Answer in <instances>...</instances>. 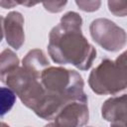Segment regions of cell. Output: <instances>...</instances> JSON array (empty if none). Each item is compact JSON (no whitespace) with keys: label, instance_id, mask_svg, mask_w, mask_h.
Returning <instances> with one entry per match:
<instances>
[{"label":"cell","instance_id":"cell-1","mask_svg":"<svg viewBox=\"0 0 127 127\" xmlns=\"http://www.w3.org/2000/svg\"><path fill=\"white\" fill-rule=\"evenodd\" d=\"M81 27L80 15L69 11L51 30L48 53L54 63L71 64L80 70H87L92 66L96 50L83 36Z\"/></svg>","mask_w":127,"mask_h":127},{"label":"cell","instance_id":"cell-2","mask_svg":"<svg viewBox=\"0 0 127 127\" xmlns=\"http://www.w3.org/2000/svg\"><path fill=\"white\" fill-rule=\"evenodd\" d=\"M88 85L98 95L127 92V51L114 61L103 59L89 73Z\"/></svg>","mask_w":127,"mask_h":127},{"label":"cell","instance_id":"cell-3","mask_svg":"<svg viewBox=\"0 0 127 127\" xmlns=\"http://www.w3.org/2000/svg\"><path fill=\"white\" fill-rule=\"evenodd\" d=\"M89 32L93 41L107 52H118L127 44L124 29L106 18L93 20L89 25Z\"/></svg>","mask_w":127,"mask_h":127},{"label":"cell","instance_id":"cell-4","mask_svg":"<svg viewBox=\"0 0 127 127\" xmlns=\"http://www.w3.org/2000/svg\"><path fill=\"white\" fill-rule=\"evenodd\" d=\"M89 110L87 95L70 101L56 116L55 122L60 127H83L88 122Z\"/></svg>","mask_w":127,"mask_h":127},{"label":"cell","instance_id":"cell-5","mask_svg":"<svg viewBox=\"0 0 127 127\" xmlns=\"http://www.w3.org/2000/svg\"><path fill=\"white\" fill-rule=\"evenodd\" d=\"M3 37L7 44L15 50H19L25 42L24 17L20 12L12 11L5 17H1Z\"/></svg>","mask_w":127,"mask_h":127},{"label":"cell","instance_id":"cell-6","mask_svg":"<svg viewBox=\"0 0 127 127\" xmlns=\"http://www.w3.org/2000/svg\"><path fill=\"white\" fill-rule=\"evenodd\" d=\"M101 115L110 123V127H126L127 93L106 99L101 106Z\"/></svg>","mask_w":127,"mask_h":127},{"label":"cell","instance_id":"cell-7","mask_svg":"<svg viewBox=\"0 0 127 127\" xmlns=\"http://www.w3.org/2000/svg\"><path fill=\"white\" fill-rule=\"evenodd\" d=\"M50 65L51 64L45 53L40 49L31 50L22 60V66L36 72H42Z\"/></svg>","mask_w":127,"mask_h":127},{"label":"cell","instance_id":"cell-8","mask_svg":"<svg viewBox=\"0 0 127 127\" xmlns=\"http://www.w3.org/2000/svg\"><path fill=\"white\" fill-rule=\"evenodd\" d=\"M20 65L19 58L17 55L9 50L6 49L1 53V60H0V74L6 73Z\"/></svg>","mask_w":127,"mask_h":127},{"label":"cell","instance_id":"cell-9","mask_svg":"<svg viewBox=\"0 0 127 127\" xmlns=\"http://www.w3.org/2000/svg\"><path fill=\"white\" fill-rule=\"evenodd\" d=\"M16 100L15 92L9 87L1 88V116L3 117L13 107Z\"/></svg>","mask_w":127,"mask_h":127},{"label":"cell","instance_id":"cell-10","mask_svg":"<svg viewBox=\"0 0 127 127\" xmlns=\"http://www.w3.org/2000/svg\"><path fill=\"white\" fill-rule=\"evenodd\" d=\"M109 11L118 17L127 16V1H108Z\"/></svg>","mask_w":127,"mask_h":127},{"label":"cell","instance_id":"cell-11","mask_svg":"<svg viewBox=\"0 0 127 127\" xmlns=\"http://www.w3.org/2000/svg\"><path fill=\"white\" fill-rule=\"evenodd\" d=\"M75 3L79 7L80 10L85 11V12L96 11L101 4L100 1H76Z\"/></svg>","mask_w":127,"mask_h":127},{"label":"cell","instance_id":"cell-12","mask_svg":"<svg viewBox=\"0 0 127 127\" xmlns=\"http://www.w3.org/2000/svg\"><path fill=\"white\" fill-rule=\"evenodd\" d=\"M43 4H44L46 10L53 12V13H56V12H60L63 10L64 6L66 4V1H64V2H45Z\"/></svg>","mask_w":127,"mask_h":127},{"label":"cell","instance_id":"cell-13","mask_svg":"<svg viewBox=\"0 0 127 127\" xmlns=\"http://www.w3.org/2000/svg\"><path fill=\"white\" fill-rule=\"evenodd\" d=\"M44 127H60L56 122H50V123H48L47 125H45Z\"/></svg>","mask_w":127,"mask_h":127},{"label":"cell","instance_id":"cell-14","mask_svg":"<svg viewBox=\"0 0 127 127\" xmlns=\"http://www.w3.org/2000/svg\"><path fill=\"white\" fill-rule=\"evenodd\" d=\"M1 127H10L8 124H6L5 122H1Z\"/></svg>","mask_w":127,"mask_h":127},{"label":"cell","instance_id":"cell-15","mask_svg":"<svg viewBox=\"0 0 127 127\" xmlns=\"http://www.w3.org/2000/svg\"><path fill=\"white\" fill-rule=\"evenodd\" d=\"M126 127H127V125H126Z\"/></svg>","mask_w":127,"mask_h":127},{"label":"cell","instance_id":"cell-16","mask_svg":"<svg viewBox=\"0 0 127 127\" xmlns=\"http://www.w3.org/2000/svg\"><path fill=\"white\" fill-rule=\"evenodd\" d=\"M90 127H91V126H90Z\"/></svg>","mask_w":127,"mask_h":127}]
</instances>
